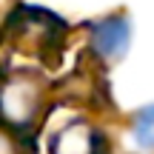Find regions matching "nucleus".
<instances>
[{
	"label": "nucleus",
	"mask_w": 154,
	"mask_h": 154,
	"mask_svg": "<svg viewBox=\"0 0 154 154\" xmlns=\"http://www.w3.org/2000/svg\"><path fill=\"white\" fill-rule=\"evenodd\" d=\"M14 9H17L14 0H0V37H3V29H6V23H9V17H11Z\"/></svg>",
	"instance_id": "nucleus-6"
},
{
	"label": "nucleus",
	"mask_w": 154,
	"mask_h": 154,
	"mask_svg": "<svg viewBox=\"0 0 154 154\" xmlns=\"http://www.w3.org/2000/svg\"><path fill=\"white\" fill-rule=\"evenodd\" d=\"M131 40V26L123 14H111L106 20L94 23L91 29V54L100 63H111L117 57H123V51L128 49Z\"/></svg>",
	"instance_id": "nucleus-3"
},
{
	"label": "nucleus",
	"mask_w": 154,
	"mask_h": 154,
	"mask_svg": "<svg viewBox=\"0 0 154 154\" xmlns=\"http://www.w3.org/2000/svg\"><path fill=\"white\" fill-rule=\"evenodd\" d=\"M51 154H106V137L88 120H69L51 137Z\"/></svg>",
	"instance_id": "nucleus-4"
},
{
	"label": "nucleus",
	"mask_w": 154,
	"mask_h": 154,
	"mask_svg": "<svg viewBox=\"0 0 154 154\" xmlns=\"http://www.w3.org/2000/svg\"><path fill=\"white\" fill-rule=\"evenodd\" d=\"M51 100V83L37 72H9L0 77V126L14 137L37 134Z\"/></svg>",
	"instance_id": "nucleus-1"
},
{
	"label": "nucleus",
	"mask_w": 154,
	"mask_h": 154,
	"mask_svg": "<svg viewBox=\"0 0 154 154\" xmlns=\"http://www.w3.org/2000/svg\"><path fill=\"white\" fill-rule=\"evenodd\" d=\"M6 43L14 51L37 57L46 66H60L63 46H66L69 29L57 14L34 6H17L3 29Z\"/></svg>",
	"instance_id": "nucleus-2"
},
{
	"label": "nucleus",
	"mask_w": 154,
	"mask_h": 154,
	"mask_svg": "<svg viewBox=\"0 0 154 154\" xmlns=\"http://www.w3.org/2000/svg\"><path fill=\"white\" fill-rule=\"evenodd\" d=\"M131 131H134V140H137L140 149L154 151V106H146L134 114Z\"/></svg>",
	"instance_id": "nucleus-5"
},
{
	"label": "nucleus",
	"mask_w": 154,
	"mask_h": 154,
	"mask_svg": "<svg viewBox=\"0 0 154 154\" xmlns=\"http://www.w3.org/2000/svg\"><path fill=\"white\" fill-rule=\"evenodd\" d=\"M0 154H14V149H11V143H9L6 134H0Z\"/></svg>",
	"instance_id": "nucleus-7"
}]
</instances>
